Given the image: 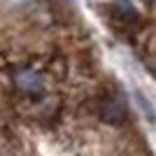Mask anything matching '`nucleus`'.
Instances as JSON below:
<instances>
[{
    "label": "nucleus",
    "mask_w": 156,
    "mask_h": 156,
    "mask_svg": "<svg viewBox=\"0 0 156 156\" xmlns=\"http://www.w3.org/2000/svg\"><path fill=\"white\" fill-rule=\"evenodd\" d=\"M149 7L154 9V21H156V0H151V5H149Z\"/></svg>",
    "instance_id": "f257e3e1"
}]
</instances>
